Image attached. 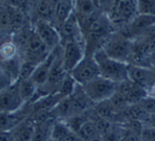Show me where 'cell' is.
I'll return each mask as SVG.
<instances>
[{
    "instance_id": "1",
    "label": "cell",
    "mask_w": 155,
    "mask_h": 141,
    "mask_svg": "<svg viewBox=\"0 0 155 141\" xmlns=\"http://www.w3.org/2000/svg\"><path fill=\"white\" fill-rule=\"evenodd\" d=\"M93 55L99 68L100 76L115 83H121L129 80L128 64L110 57L102 48L97 50Z\"/></svg>"
},
{
    "instance_id": "2",
    "label": "cell",
    "mask_w": 155,
    "mask_h": 141,
    "mask_svg": "<svg viewBox=\"0 0 155 141\" xmlns=\"http://www.w3.org/2000/svg\"><path fill=\"white\" fill-rule=\"evenodd\" d=\"M134 41L123 34L120 31H114L104 43V51L116 61L129 64L133 51Z\"/></svg>"
},
{
    "instance_id": "3",
    "label": "cell",
    "mask_w": 155,
    "mask_h": 141,
    "mask_svg": "<svg viewBox=\"0 0 155 141\" xmlns=\"http://www.w3.org/2000/svg\"><path fill=\"white\" fill-rule=\"evenodd\" d=\"M113 27L124 28L138 15L136 0H114L106 12Z\"/></svg>"
},
{
    "instance_id": "4",
    "label": "cell",
    "mask_w": 155,
    "mask_h": 141,
    "mask_svg": "<svg viewBox=\"0 0 155 141\" xmlns=\"http://www.w3.org/2000/svg\"><path fill=\"white\" fill-rule=\"evenodd\" d=\"M117 85L118 83L112 82L99 76L87 84L82 85V88L87 96L90 98V100L96 104V103L110 100L116 93Z\"/></svg>"
},
{
    "instance_id": "5",
    "label": "cell",
    "mask_w": 155,
    "mask_h": 141,
    "mask_svg": "<svg viewBox=\"0 0 155 141\" xmlns=\"http://www.w3.org/2000/svg\"><path fill=\"white\" fill-rule=\"evenodd\" d=\"M61 48L63 67H64L65 71L70 73L86 54L84 37L65 41V43L61 44Z\"/></svg>"
},
{
    "instance_id": "6",
    "label": "cell",
    "mask_w": 155,
    "mask_h": 141,
    "mask_svg": "<svg viewBox=\"0 0 155 141\" xmlns=\"http://www.w3.org/2000/svg\"><path fill=\"white\" fill-rule=\"evenodd\" d=\"M20 54L22 56L23 62L37 66L49 55L50 51L33 29L29 38H28L27 44H25V49Z\"/></svg>"
},
{
    "instance_id": "7",
    "label": "cell",
    "mask_w": 155,
    "mask_h": 141,
    "mask_svg": "<svg viewBox=\"0 0 155 141\" xmlns=\"http://www.w3.org/2000/svg\"><path fill=\"white\" fill-rule=\"evenodd\" d=\"M70 74L73 76L77 84L81 86L99 76V68L93 54H84L82 59L74 67Z\"/></svg>"
},
{
    "instance_id": "8",
    "label": "cell",
    "mask_w": 155,
    "mask_h": 141,
    "mask_svg": "<svg viewBox=\"0 0 155 141\" xmlns=\"http://www.w3.org/2000/svg\"><path fill=\"white\" fill-rule=\"evenodd\" d=\"M33 29L35 33L39 36V38L43 41L50 52L55 50L61 45V39L57 28L52 23L42 19H38L33 23Z\"/></svg>"
},
{
    "instance_id": "9",
    "label": "cell",
    "mask_w": 155,
    "mask_h": 141,
    "mask_svg": "<svg viewBox=\"0 0 155 141\" xmlns=\"http://www.w3.org/2000/svg\"><path fill=\"white\" fill-rule=\"evenodd\" d=\"M23 104L19 91V81L0 90V113H13L21 108Z\"/></svg>"
},
{
    "instance_id": "10",
    "label": "cell",
    "mask_w": 155,
    "mask_h": 141,
    "mask_svg": "<svg viewBox=\"0 0 155 141\" xmlns=\"http://www.w3.org/2000/svg\"><path fill=\"white\" fill-rule=\"evenodd\" d=\"M154 26H155V16L138 14L132 21H130L124 28L119 29L118 31H120L123 34H124L130 39L135 41L138 37L143 36Z\"/></svg>"
},
{
    "instance_id": "11",
    "label": "cell",
    "mask_w": 155,
    "mask_h": 141,
    "mask_svg": "<svg viewBox=\"0 0 155 141\" xmlns=\"http://www.w3.org/2000/svg\"><path fill=\"white\" fill-rule=\"evenodd\" d=\"M128 78L131 82L145 88L148 92L155 84V74L152 67L128 64Z\"/></svg>"
},
{
    "instance_id": "12",
    "label": "cell",
    "mask_w": 155,
    "mask_h": 141,
    "mask_svg": "<svg viewBox=\"0 0 155 141\" xmlns=\"http://www.w3.org/2000/svg\"><path fill=\"white\" fill-rule=\"evenodd\" d=\"M100 11L102 10L97 0H75L74 13L77 17L79 25L84 23Z\"/></svg>"
},
{
    "instance_id": "13",
    "label": "cell",
    "mask_w": 155,
    "mask_h": 141,
    "mask_svg": "<svg viewBox=\"0 0 155 141\" xmlns=\"http://www.w3.org/2000/svg\"><path fill=\"white\" fill-rule=\"evenodd\" d=\"M59 48H60V46L56 48L55 50H53L52 52H50L49 55L45 57L40 64H38L37 67L35 68L31 78L38 86L45 84V81L48 80V76H49V74H50V71H51V68H52V66H53L54 61H55L56 56H57Z\"/></svg>"
},
{
    "instance_id": "14",
    "label": "cell",
    "mask_w": 155,
    "mask_h": 141,
    "mask_svg": "<svg viewBox=\"0 0 155 141\" xmlns=\"http://www.w3.org/2000/svg\"><path fill=\"white\" fill-rule=\"evenodd\" d=\"M50 141H81V139L68 126L64 120H55Z\"/></svg>"
},
{
    "instance_id": "15",
    "label": "cell",
    "mask_w": 155,
    "mask_h": 141,
    "mask_svg": "<svg viewBox=\"0 0 155 141\" xmlns=\"http://www.w3.org/2000/svg\"><path fill=\"white\" fill-rule=\"evenodd\" d=\"M35 131V122L31 118L25 119L11 131L14 141H32Z\"/></svg>"
},
{
    "instance_id": "16",
    "label": "cell",
    "mask_w": 155,
    "mask_h": 141,
    "mask_svg": "<svg viewBox=\"0 0 155 141\" xmlns=\"http://www.w3.org/2000/svg\"><path fill=\"white\" fill-rule=\"evenodd\" d=\"M77 135L79 136L81 141H104L101 133L91 119L82 124V126L77 132Z\"/></svg>"
},
{
    "instance_id": "17",
    "label": "cell",
    "mask_w": 155,
    "mask_h": 141,
    "mask_svg": "<svg viewBox=\"0 0 155 141\" xmlns=\"http://www.w3.org/2000/svg\"><path fill=\"white\" fill-rule=\"evenodd\" d=\"M19 81V91H20V96L22 98L23 102L28 103L31 102L34 99L35 94H36L37 88L38 85L32 80V78L28 79H21Z\"/></svg>"
},
{
    "instance_id": "18",
    "label": "cell",
    "mask_w": 155,
    "mask_h": 141,
    "mask_svg": "<svg viewBox=\"0 0 155 141\" xmlns=\"http://www.w3.org/2000/svg\"><path fill=\"white\" fill-rule=\"evenodd\" d=\"M14 31L12 27L10 13L6 3H0V35H13Z\"/></svg>"
},
{
    "instance_id": "19",
    "label": "cell",
    "mask_w": 155,
    "mask_h": 141,
    "mask_svg": "<svg viewBox=\"0 0 155 141\" xmlns=\"http://www.w3.org/2000/svg\"><path fill=\"white\" fill-rule=\"evenodd\" d=\"M128 113L129 117L131 119L138 120L140 122H143V121H150V118H151V115L148 113L139 103L130 105L128 107Z\"/></svg>"
},
{
    "instance_id": "20",
    "label": "cell",
    "mask_w": 155,
    "mask_h": 141,
    "mask_svg": "<svg viewBox=\"0 0 155 141\" xmlns=\"http://www.w3.org/2000/svg\"><path fill=\"white\" fill-rule=\"evenodd\" d=\"M76 86H77V83L74 80V78L71 76L70 73H67V76L63 79L61 85L59 87V90H58V93L61 94L63 98L65 97H70L75 90Z\"/></svg>"
},
{
    "instance_id": "21",
    "label": "cell",
    "mask_w": 155,
    "mask_h": 141,
    "mask_svg": "<svg viewBox=\"0 0 155 141\" xmlns=\"http://www.w3.org/2000/svg\"><path fill=\"white\" fill-rule=\"evenodd\" d=\"M138 14L155 16V0H136Z\"/></svg>"
},
{
    "instance_id": "22",
    "label": "cell",
    "mask_w": 155,
    "mask_h": 141,
    "mask_svg": "<svg viewBox=\"0 0 155 141\" xmlns=\"http://www.w3.org/2000/svg\"><path fill=\"white\" fill-rule=\"evenodd\" d=\"M139 104L146 109L150 115H155V97L148 94L139 102Z\"/></svg>"
},
{
    "instance_id": "23",
    "label": "cell",
    "mask_w": 155,
    "mask_h": 141,
    "mask_svg": "<svg viewBox=\"0 0 155 141\" xmlns=\"http://www.w3.org/2000/svg\"><path fill=\"white\" fill-rule=\"evenodd\" d=\"M141 141H155V126L143 127L140 135Z\"/></svg>"
},
{
    "instance_id": "24",
    "label": "cell",
    "mask_w": 155,
    "mask_h": 141,
    "mask_svg": "<svg viewBox=\"0 0 155 141\" xmlns=\"http://www.w3.org/2000/svg\"><path fill=\"white\" fill-rule=\"evenodd\" d=\"M12 83H14V82L11 80L10 76H8L2 69L0 70V90L6 88L8 86H10L12 84Z\"/></svg>"
},
{
    "instance_id": "25",
    "label": "cell",
    "mask_w": 155,
    "mask_h": 141,
    "mask_svg": "<svg viewBox=\"0 0 155 141\" xmlns=\"http://www.w3.org/2000/svg\"><path fill=\"white\" fill-rule=\"evenodd\" d=\"M0 141H14L12 137V134H11V131L0 133Z\"/></svg>"
},
{
    "instance_id": "26",
    "label": "cell",
    "mask_w": 155,
    "mask_h": 141,
    "mask_svg": "<svg viewBox=\"0 0 155 141\" xmlns=\"http://www.w3.org/2000/svg\"><path fill=\"white\" fill-rule=\"evenodd\" d=\"M150 59H151L152 67H153V66H155V48L153 49V51L151 52V54H150Z\"/></svg>"
},
{
    "instance_id": "27",
    "label": "cell",
    "mask_w": 155,
    "mask_h": 141,
    "mask_svg": "<svg viewBox=\"0 0 155 141\" xmlns=\"http://www.w3.org/2000/svg\"><path fill=\"white\" fill-rule=\"evenodd\" d=\"M148 94H151V96H154L155 97V84L153 87L151 88V89L149 90V92H148Z\"/></svg>"
},
{
    "instance_id": "28",
    "label": "cell",
    "mask_w": 155,
    "mask_h": 141,
    "mask_svg": "<svg viewBox=\"0 0 155 141\" xmlns=\"http://www.w3.org/2000/svg\"><path fill=\"white\" fill-rule=\"evenodd\" d=\"M8 0H0V3H6Z\"/></svg>"
},
{
    "instance_id": "29",
    "label": "cell",
    "mask_w": 155,
    "mask_h": 141,
    "mask_svg": "<svg viewBox=\"0 0 155 141\" xmlns=\"http://www.w3.org/2000/svg\"><path fill=\"white\" fill-rule=\"evenodd\" d=\"M140 141H141V140H140Z\"/></svg>"
}]
</instances>
